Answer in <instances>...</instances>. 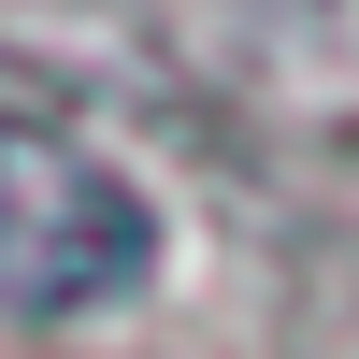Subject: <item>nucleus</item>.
Wrapping results in <instances>:
<instances>
[{
    "label": "nucleus",
    "mask_w": 359,
    "mask_h": 359,
    "mask_svg": "<svg viewBox=\"0 0 359 359\" xmlns=\"http://www.w3.org/2000/svg\"><path fill=\"white\" fill-rule=\"evenodd\" d=\"M158 273V201L101 158V144L43 130V115H0V316L57 331V316H101Z\"/></svg>",
    "instance_id": "nucleus-1"
}]
</instances>
